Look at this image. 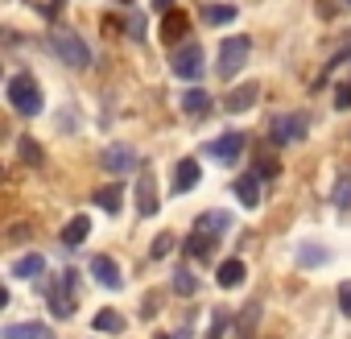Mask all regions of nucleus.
Listing matches in <instances>:
<instances>
[{
  "mask_svg": "<svg viewBox=\"0 0 351 339\" xmlns=\"http://www.w3.org/2000/svg\"><path fill=\"white\" fill-rule=\"evenodd\" d=\"M5 95H9L13 112H21V116H38V112L46 108L42 87L34 83V75H13V79H9V87H5Z\"/></svg>",
  "mask_w": 351,
  "mask_h": 339,
  "instance_id": "obj_1",
  "label": "nucleus"
},
{
  "mask_svg": "<svg viewBox=\"0 0 351 339\" xmlns=\"http://www.w3.org/2000/svg\"><path fill=\"white\" fill-rule=\"evenodd\" d=\"M50 46H54V54H58L71 71L91 67V50H87V42H83L75 30H54V34H50Z\"/></svg>",
  "mask_w": 351,
  "mask_h": 339,
  "instance_id": "obj_2",
  "label": "nucleus"
},
{
  "mask_svg": "<svg viewBox=\"0 0 351 339\" xmlns=\"http://www.w3.org/2000/svg\"><path fill=\"white\" fill-rule=\"evenodd\" d=\"M75 269H66V273H58L50 285H46V298H50V314L54 318H71L75 314Z\"/></svg>",
  "mask_w": 351,
  "mask_h": 339,
  "instance_id": "obj_3",
  "label": "nucleus"
},
{
  "mask_svg": "<svg viewBox=\"0 0 351 339\" xmlns=\"http://www.w3.org/2000/svg\"><path fill=\"white\" fill-rule=\"evenodd\" d=\"M248 54H252V38H244V34L228 38V42L219 46V79H232V75H240V67L248 62Z\"/></svg>",
  "mask_w": 351,
  "mask_h": 339,
  "instance_id": "obj_4",
  "label": "nucleus"
},
{
  "mask_svg": "<svg viewBox=\"0 0 351 339\" xmlns=\"http://www.w3.org/2000/svg\"><path fill=\"white\" fill-rule=\"evenodd\" d=\"M169 67H173V75H178V79H186V83L203 79V46H199V42H182L178 50H173Z\"/></svg>",
  "mask_w": 351,
  "mask_h": 339,
  "instance_id": "obj_5",
  "label": "nucleus"
},
{
  "mask_svg": "<svg viewBox=\"0 0 351 339\" xmlns=\"http://www.w3.org/2000/svg\"><path fill=\"white\" fill-rule=\"evenodd\" d=\"M269 132H273V145H298L302 137H306V116H298V112H281V116H273V124H269Z\"/></svg>",
  "mask_w": 351,
  "mask_h": 339,
  "instance_id": "obj_6",
  "label": "nucleus"
},
{
  "mask_svg": "<svg viewBox=\"0 0 351 339\" xmlns=\"http://www.w3.org/2000/svg\"><path fill=\"white\" fill-rule=\"evenodd\" d=\"M99 165L108 170L112 178H120V174H132V165H141V157L132 153V145H108L99 153Z\"/></svg>",
  "mask_w": 351,
  "mask_h": 339,
  "instance_id": "obj_7",
  "label": "nucleus"
},
{
  "mask_svg": "<svg viewBox=\"0 0 351 339\" xmlns=\"http://www.w3.org/2000/svg\"><path fill=\"white\" fill-rule=\"evenodd\" d=\"M244 145H248V137H244V132H232V128H228V132H219V137H215V141L207 145V153H211L215 161H236V157L244 153Z\"/></svg>",
  "mask_w": 351,
  "mask_h": 339,
  "instance_id": "obj_8",
  "label": "nucleus"
},
{
  "mask_svg": "<svg viewBox=\"0 0 351 339\" xmlns=\"http://www.w3.org/2000/svg\"><path fill=\"white\" fill-rule=\"evenodd\" d=\"M136 211L145 220L157 215V183H153V170L149 165H141V178H136Z\"/></svg>",
  "mask_w": 351,
  "mask_h": 339,
  "instance_id": "obj_9",
  "label": "nucleus"
},
{
  "mask_svg": "<svg viewBox=\"0 0 351 339\" xmlns=\"http://www.w3.org/2000/svg\"><path fill=\"white\" fill-rule=\"evenodd\" d=\"M91 273H95V281H99L104 290H120V285H124V273H120V265H116L108 253L91 257Z\"/></svg>",
  "mask_w": 351,
  "mask_h": 339,
  "instance_id": "obj_10",
  "label": "nucleus"
},
{
  "mask_svg": "<svg viewBox=\"0 0 351 339\" xmlns=\"http://www.w3.org/2000/svg\"><path fill=\"white\" fill-rule=\"evenodd\" d=\"M199 178H203L199 157H182V161H178V170H173V191L186 195V191H195V187H199Z\"/></svg>",
  "mask_w": 351,
  "mask_h": 339,
  "instance_id": "obj_11",
  "label": "nucleus"
},
{
  "mask_svg": "<svg viewBox=\"0 0 351 339\" xmlns=\"http://www.w3.org/2000/svg\"><path fill=\"white\" fill-rule=\"evenodd\" d=\"M17 281H34V277H42L46 273V257L42 253H25V257H17L13 261V269H9Z\"/></svg>",
  "mask_w": 351,
  "mask_h": 339,
  "instance_id": "obj_12",
  "label": "nucleus"
},
{
  "mask_svg": "<svg viewBox=\"0 0 351 339\" xmlns=\"http://www.w3.org/2000/svg\"><path fill=\"white\" fill-rule=\"evenodd\" d=\"M0 339H54V331L46 323H9Z\"/></svg>",
  "mask_w": 351,
  "mask_h": 339,
  "instance_id": "obj_13",
  "label": "nucleus"
},
{
  "mask_svg": "<svg viewBox=\"0 0 351 339\" xmlns=\"http://www.w3.org/2000/svg\"><path fill=\"white\" fill-rule=\"evenodd\" d=\"M215 244H219V236H211V232H199V228H195V232H191V240H186V253L203 265V261H211V257H215Z\"/></svg>",
  "mask_w": 351,
  "mask_h": 339,
  "instance_id": "obj_14",
  "label": "nucleus"
},
{
  "mask_svg": "<svg viewBox=\"0 0 351 339\" xmlns=\"http://www.w3.org/2000/svg\"><path fill=\"white\" fill-rule=\"evenodd\" d=\"M261 100V83H240L236 91H228V112H248Z\"/></svg>",
  "mask_w": 351,
  "mask_h": 339,
  "instance_id": "obj_15",
  "label": "nucleus"
},
{
  "mask_svg": "<svg viewBox=\"0 0 351 339\" xmlns=\"http://www.w3.org/2000/svg\"><path fill=\"white\" fill-rule=\"evenodd\" d=\"M244 273H248V269H244V261H240V257H232V261H223V265H219L215 281H219L223 290H236V285H244Z\"/></svg>",
  "mask_w": 351,
  "mask_h": 339,
  "instance_id": "obj_16",
  "label": "nucleus"
},
{
  "mask_svg": "<svg viewBox=\"0 0 351 339\" xmlns=\"http://www.w3.org/2000/svg\"><path fill=\"white\" fill-rule=\"evenodd\" d=\"M236 199H240L244 207H256V203H261V178H256V174H240V178H236Z\"/></svg>",
  "mask_w": 351,
  "mask_h": 339,
  "instance_id": "obj_17",
  "label": "nucleus"
},
{
  "mask_svg": "<svg viewBox=\"0 0 351 339\" xmlns=\"http://www.w3.org/2000/svg\"><path fill=\"white\" fill-rule=\"evenodd\" d=\"M95 203H99L108 215H116L120 203H124V183H108V187H99V191H95Z\"/></svg>",
  "mask_w": 351,
  "mask_h": 339,
  "instance_id": "obj_18",
  "label": "nucleus"
},
{
  "mask_svg": "<svg viewBox=\"0 0 351 339\" xmlns=\"http://www.w3.org/2000/svg\"><path fill=\"white\" fill-rule=\"evenodd\" d=\"M87 232H91V220H87V215H75V220L62 228V248H79V244L87 240Z\"/></svg>",
  "mask_w": 351,
  "mask_h": 339,
  "instance_id": "obj_19",
  "label": "nucleus"
},
{
  "mask_svg": "<svg viewBox=\"0 0 351 339\" xmlns=\"http://www.w3.org/2000/svg\"><path fill=\"white\" fill-rule=\"evenodd\" d=\"M182 112H191V116H211V95H207L203 87H191V91L182 95Z\"/></svg>",
  "mask_w": 351,
  "mask_h": 339,
  "instance_id": "obj_20",
  "label": "nucleus"
},
{
  "mask_svg": "<svg viewBox=\"0 0 351 339\" xmlns=\"http://www.w3.org/2000/svg\"><path fill=\"white\" fill-rule=\"evenodd\" d=\"M91 331H95V335H120V331H124V314H116V310H99V314L91 318Z\"/></svg>",
  "mask_w": 351,
  "mask_h": 339,
  "instance_id": "obj_21",
  "label": "nucleus"
},
{
  "mask_svg": "<svg viewBox=\"0 0 351 339\" xmlns=\"http://www.w3.org/2000/svg\"><path fill=\"white\" fill-rule=\"evenodd\" d=\"M195 228H199V232H211V236H223V232L232 228V215H228V211H207V215H199Z\"/></svg>",
  "mask_w": 351,
  "mask_h": 339,
  "instance_id": "obj_22",
  "label": "nucleus"
},
{
  "mask_svg": "<svg viewBox=\"0 0 351 339\" xmlns=\"http://www.w3.org/2000/svg\"><path fill=\"white\" fill-rule=\"evenodd\" d=\"M256 318H261V302H248V306L240 310L236 335H240V339H252V335H256Z\"/></svg>",
  "mask_w": 351,
  "mask_h": 339,
  "instance_id": "obj_23",
  "label": "nucleus"
},
{
  "mask_svg": "<svg viewBox=\"0 0 351 339\" xmlns=\"http://www.w3.org/2000/svg\"><path fill=\"white\" fill-rule=\"evenodd\" d=\"M203 17H207V25H232V21L240 17V9H236V5H207Z\"/></svg>",
  "mask_w": 351,
  "mask_h": 339,
  "instance_id": "obj_24",
  "label": "nucleus"
},
{
  "mask_svg": "<svg viewBox=\"0 0 351 339\" xmlns=\"http://www.w3.org/2000/svg\"><path fill=\"white\" fill-rule=\"evenodd\" d=\"M322 261H326V248H322V244H302V248H298V265L314 269V265H322Z\"/></svg>",
  "mask_w": 351,
  "mask_h": 339,
  "instance_id": "obj_25",
  "label": "nucleus"
},
{
  "mask_svg": "<svg viewBox=\"0 0 351 339\" xmlns=\"http://www.w3.org/2000/svg\"><path fill=\"white\" fill-rule=\"evenodd\" d=\"M195 290H199V281H195V273H191V269H178V273H173V294L191 298Z\"/></svg>",
  "mask_w": 351,
  "mask_h": 339,
  "instance_id": "obj_26",
  "label": "nucleus"
},
{
  "mask_svg": "<svg viewBox=\"0 0 351 339\" xmlns=\"http://www.w3.org/2000/svg\"><path fill=\"white\" fill-rule=\"evenodd\" d=\"M228 310H211V331H207V339H223L228 335Z\"/></svg>",
  "mask_w": 351,
  "mask_h": 339,
  "instance_id": "obj_27",
  "label": "nucleus"
},
{
  "mask_svg": "<svg viewBox=\"0 0 351 339\" xmlns=\"http://www.w3.org/2000/svg\"><path fill=\"white\" fill-rule=\"evenodd\" d=\"M173 244H178V240H173L169 232H161V236L153 240V248H149V257H157V261H161V257H169V253H173Z\"/></svg>",
  "mask_w": 351,
  "mask_h": 339,
  "instance_id": "obj_28",
  "label": "nucleus"
},
{
  "mask_svg": "<svg viewBox=\"0 0 351 339\" xmlns=\"http://www.w3.org/2000/svg\"><path fill=\"white\" fill-rule=\"evenodd\" d=\"M182 30H186V17H182V13H173V17L165 21V30H161V34H165V42H173V38H178Z\"/></svg>",
  "mask_w": 351,
  "mask_h": 339,
  "instance_id": "obj_29",
  "label": "nucleus"
},
{
  "mask_svg": "<svg viewBox=\"0 0 351 339\" xmlns=\"http://www.w3.org/2000/svg\"><path fill=\"white\" fill-rule=\"evenodd\" d=\"M17 145H21V157H25V161H34V165L42 161V149H38V141H34V137H21Z\"/></svg>",
  "mask_w": 351,
  "mask_h": 339,
  "instance_id": "obj_30",
  "label": "nucleus"
},
{
  "mask_svg": "<svg viewBox=\"0 0 351 339\" xmlns=\"http://www.w3.org/2000/svg\"><path fill=\"white\" fill-rule=\"evenodd\" d=\"M335 207H351V178H343L335 187Z\"/></svg>",
  "mask_w": 351,
  "mask_h": 339,
  "instance_id": "obj_31",
  "label": "nucleus"
},
{
  "mask_svg": "<svg viewBox=\"0 0 351 339\" xmlns=\"http://www.w3.org/2000/svg\"><path fill=\"white\" fill-rule=\"evenodd\" d=\"M335 108H339V112H347V108H351V83H343V87L335 91Z\"/></svg>",
  "mask_w": 351,
  "mask_h": 339,
  "instance_id": "obj_32",
  "label": "nucleus"
},
{
  "mask_svg": "<svg viewBox=\"0 0 351 339\" xmlns=\"http://www.w3.org/2000/svg\"><path fill=\"white\" fill-rule=\"evenodd\" d=\"M339 310L351 318V281H343V285H339Z\"/></svg>",
  "mask_w": 351,
  "mask_h": 339,
  "instance_id": "obj_33",
  "label": "nucleus"
},
{
  "mask_svg": "<svg viewBox=\"0 0 351 339\" xmlns=\"http://www.w3.org/2000/svg\"><path fill=\"white\" fill-rule=\"evenodd\" d=\"M128 34H132V38H145V21H141V13L128 17Z\"/></svg>",
  "mask_w": 351,
  "mask_h": 339,
  "instance_id": "obj_34",
  "label": "nucleus"
},
{
  "mask_svg": "<svg viewBox=\"0 0 351 339\" xmlns=\"http://www.w3.org/2000/svg\"><path fill=\"white\" fill-rule=\"evenodd\" d=\"M169 5H173V0H153V9H157V13H165Z\"/></svg>",
  "mask_w": 351,
  "mask_h": 339,
  "instance_id": "obj_35",
  "label": "nucleus"
},
{
  "mask_svg": "<svg viewBox=\"0 0 351 339\" xmlns=\"http://www.w3.org/2000/svg\"><path fill=\"white\" fill-rule=\"evenodd\" d=\"M153 339H173V335H153Z\"/></svg>",
  "mask_w": 351,
  "mask_h": 339,
  "instance_id": "obj_36",
  "label": "nucleus"
},
{
  "mask_svg": "<svg viewBox=\"0 0 351 339\" xmlns=\"http://www.w3.org/2000/svg\"><path fill=\"white\" fill-rule=\"evenodd\" d=\"M347 5H351V0H347Z\"/></svg>",
  "mask_w": 351,
  "mask_h": 339,
  "instance_id": "obj_37",
  "label": "nucleus"
}]
</instances>
